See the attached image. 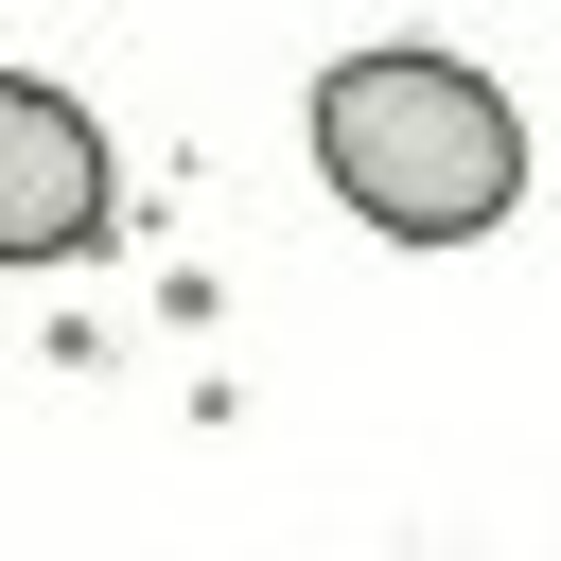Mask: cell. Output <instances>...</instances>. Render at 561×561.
<instances>
[{"label": "cell", "mask_w": 561, "mask_h": 561, "mask_svg": "<svg viewBox=\"0 0 561 561\" xmlns=\"http://www.w3.org/2000/svg\"><path fill=\"white\" fill-rule=\"evenodd\" d=\"M105 228V123L70 88H0V263H70Z\"/></svg>", "instance_id": "2"}, {"label": "cell", "mask_w": 561, "mask_h": 561, "mask_svg": "<svg viewBox=\"0 0 561 561\" xmlns=\"http://www.w3.org/2000/svg\"><path fill=\"white\" fill-rule=\"evenodd\" d=\"M316 175H333L386 245H473V228H508V193H526V123H508V88L456 70V53H351V70H316Z\"/></svg>", "instance_id": "1"}]
</instances>
